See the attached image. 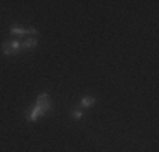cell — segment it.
Listing matches in <instances>:
<instances>
[{
	"label": "cell",
	"instance_id": "obj_1",
	"mask_svg": "<svg viewBox=\"0 0 159 152\" xmlns=\"http://www.w3.org/2000/svg\"><path fill=\"white\" fill-rule=\"evenodd\" d=\"M2 49H3V52H5L7 56L19 54V51H20V42H19L17 39H14V41H5V42L2 44Z\"/></svg>",
	"mask_w": 159,
	"mask_h": 152
},
{
	"label": "cell",
	"instance_id": "obj_2",
	"mask_svg": "<svg viewBox=\"0 0 159 152\" xmlns=\"http://www.w3.org/2000/svg\"><path fill=\"white\" fill-rule=\"evenodd\" d=\"M39 108H43L44 110V113H48L49 110H51V98H49V95L48 93H41L39 96H37V103H36Z\"/></svg>",
	"mask_w": 159,
	"mask_h": 152
},
{
	"label": "cell",
	"instance_id": "obj_3",
	"mask_svg": "<svg viewBox=\"0 0 159 152\" xmlns=\"http://www.w3.org/2000/svg\"><path fill=\"white\" fill-rule=\"evenodd\" d=\"M44 115H46V113H44V110L39 108V106L36 105V106H34V108L31 110V112L27 113V118L31 120V122H36L37 118H41V117H44Z\"/></svg>",
	"mask_w": 159,
	"mask_h": 152
},
{
	"label": "cell",
	"instance_id": "obj_4",
	"mask_svg": "<svg viewBox=\"0 0 159 152\" xmlns=\"http://www.w3.org/2000/svg\"><path fill=\"white\" fill-rule=\"evenodd\" d=\"M37 46V37H27V39L24 41V42H20V49H24V51H31Z\"/></svg>",
	"mask_w": 159,
	"mask_h": 152
},
{
	"label": "cell",
	"instance_id": "obj_5",
	"mask_svg": "<svg viewBox=\"0 0 159 152\" xmlns=\"http://www.w3.org/2000/svg\"><path fill=\"white\" fill-rule=\"evenodd\" d=\"M10 34H12V36H27V29L19 27V25H12V27H10Z\"/></svg>",
	"mask_w": 159,
	"mask_h": 152
},
{
	"label": "cell",
	"instance_id": "obj_6",
	"mask_svg": "<svg viewBox=\"0 0 159 152\" xmlns=\"http://www.w3.org/2000/svg\"><path fill=\"white\" fill-rule=\"evenodd\" d=\"M95 101H97L95 96H85V98H81V103H80V106H85V108H88V106H92Z\"/></svg>",
	"mask_w": 159,
	"mask_h": 152
},
{
	"label": "cell",
	"instance_id": "obj_7",
	"mask_svg": "<svg viewBox=\"0 0 159 152\" xmlns=\"http://www.w3.org/2000/svg\"><path fill=\"white\" fill-rule=\"evenodd\" d=\"M73 117H75V118H81V117H83L81 108H75V110H73Z\"/></svg>",
	"mask_w": 159,
	"mask_h": 152
}]
</instances>
